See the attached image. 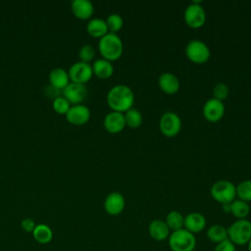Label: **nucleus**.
Returning a JSON list of instances; mask_svg holds the SVG:
<instances>
[{"label": "nucleus", "mask_w": 251, "mask_h": 251, "mask_svg": "<svg viewBox=\"0 0 251 251\" xmlns=\"http://www.w3.org/2000/svg\"><path fill=\"white\" fill-rule=\"evenodd\" d=\"M185 55L192 63L204 64L210 59L211 51L204 41L192 39L185 46Z\"/></svg>", "instance_id": "obj_6"}, {"label": "nucleus", "mask_w": 251, "mask_h": 251, "mask_svg": "<svg viewBox=\"0 0 251 251\" xmlns=\"http://www.w3.org/2000/svg\"><path fill=\"white\" fill-rule=\"evenodd\" d=\"M158 85L163 92L172 95L178 91L180 83L176 75L169 72H165L159 75Z\"/></svg>", "instance_id": "obj_16"}, {"label": "nucleus", "mask_w": 251, "mask_h": 251, "mask_svg": "<svg viewBox=\"0 0 251 251\" xmlns=\"http://www.w3.org/2000/svg\"><path fill=\"white\" fill-rule=\"evenodd\" d=\"M247 247H248V250H247V251H251V239H250L249 242L247 243Z\"/></svg>", "instance_id": "obj_36"}, {"label": "nucleus", "mask_w": 251, "mask_h": 251, "mask_svg": "<svg viewBox=\"0 0 251 251\" xmlns=\"http://www.w3.org/2000/svg\"><path fill=\"white\" fill-rule=\"evenodd\" d=\"M183 19L185 24L191 28H199L206 22V12L200 2L190 3L184 10Z\"/></svg>", "instance_id": "obj_7"}, {"label": "nucleus", "mask_w": 251, "mask_h": 251, "mask_svg": "<svg viewBox=\"0 0 251 251\" xmlns=\"http://www.w3.org/2000/svg\"><path fill=\"white\" fill-rule=\"evenodd\" d=\"M74 16L79 20H90L94 13V6L89 0H74L71 4Z\"/></svg>", "instance_id": "obj_17"}, {"label": "nucleus", "mask_w": 251, "mask_h": 251, "mask_svg": "<svg viewBox=\"0 0 251 251\" xmlns=\"http://www.w3.org/2000/svg\"><path fill=\"white\" fill-rule=\"evenodd\" d=\"M168 241L171 251H194L197 244L195 234L185 228L172 231Z\"/></svg>", "instance_id": "obj_3"}, {"label": "nucleus", "mask_w": 251, "mask_h": 251, "mask_svg": "<svg viewBox=\"0 0 251 251\" xmlns=\"http://www.w3.org/2000/svg\"><path fill=\"white\" fill-rule=\"evenodd\" d=\"M107 104L112 111L125 113L132 108L134 94L131 88L126 84H117L110 88L106 96Z\"/></svg>", "instance_id": "obj_1"}, {"label": "nucleus", "mask_w": 251, "mask_h": 251, "mask_svg": "<svg viewBox=\"0 0 251 251\" xmlns=\"http://www.w3.org/2000/svg\"><path fill=\"white\" fill-rule=\"evenodd\" d=\"M228 93H229L228 86L223 82L217 83L213 88V98L220 100L222 102L228 96Z\"/></svg>", "instance_id": "obj_31"}, {"label": "nucleus", "mask_w": 251, "mask_h": 251, "mask_svg": "<svg viewBox=\"0 0 251 251\" xmlns=\"http://www.w3.org/2000/svg\"><path fill=\"white\" fill-rule=\"evenodd\" d=\"M104 128L110 133H119L126 127V120L124 113L111 111L103 120Z\"/></svg>", "instance_id": "obj_14"}, {"label": "nucleus", "mask_w": 251, "mask_h": 251, "mask_svg": "<svg viewBox=\"0 0 251 251\" xmlns=\"http://www.w3.org/2000/svg\"><path fill=\"white\" fill-rule=\"evenodd\" d=\"M222 209L225 213L226 214H230V210H231V203H226V204H222Z\"/></svg>", "instance_id": "obj_35"}, {"label": "nucleus", "mask_w": 251, "mask_h": 251, "mask_svg": "<svg viewBox=\"0 0 251 251\" xmlns=\"http://www.w3.org/2000/svg\"><path fill=\"white\" fill-rule=\"evenodd\" d=\"M71 106L72 105L70 104V102L63 95L55 98L52 102L53 110L59 115H66Z\"/></svg>", "instance_id": "obj_29"}, {"label": "nucleus", "mask_w": 251, "mask_h": 251, "mask_svg": "<svg viewBox=\"0 0 251 251\" xmlns=\"http://www.w3.org/2000/svg\"><path fill=\"white\" fill-rule=\"evenodd\" d=\"M212 198L221 203H231L236 197V186L229 180L220 179L211 186Z\"/></svg>", "instance_id": "obj_5"}, {"label": "nucleus", "mask_w": 251, "mask_h": 251, "mask_svg": "<svg viewBox=\"0 0 251 251\" xmlns=\"http://www.w3.org/2000/svg\"><path fill=\"white\" fill-rule=\"evenodd\" d=\"M148 233L155 241H164L169 238L171 230L163 220H153L148 226Z\"/></svg>", "instance_id": "obj_18"}, {"label": "nucleus", "mask_w": 251, "mask_h": 251, "mask_svg": "<svg viewBox=\"0 0 251 251\" xmlns=\"http://www.w3.org/2000/svg\"><path fill=\"white\" fill-rule=\"evenodd\" d=\"M93 75L101 79H107L114 74V66L112 62L106 59H97L91 65Z\"/></svg>", "instance_id": "obj_20"}, {"label": "nucleus", "mask_w": 251, "mask_h": 251, "mask_svg": "<svg viewBox=\"0 0 251 251\" xmlns=\"http://www.w3.org/2000/svg\"><path fill=\"white\" fill-rule=\"evenodd\" d=\"M227 236L235 246L246 245L251 239V222L247 219L234 221L227 227Z\"/></svg>", "instance_id": "obj_4"}, {"label": "nucleus", "mask_w": 251, "mask_h": 251, "mask_svg": "<svg viewBox=\"0 0 251 251\" xmlns=\"http://www.w3.org/2000/svg\"><path fill=\"white\" fill-rule=\"evenodd\" d=\"M86 31L89 35L99 39L109 32L106 21L100 18H91L86 24Z\"/></svg>", "instance_id": "obj_21"}, {"label": "nucleus", "mask_w": 251, "mask_h": 251, "mask_svg": "<svg viewBox=\"0 0 251 251\" xmlns=\"http://www.w3.org/2000/svg\"><path fill=\"white\" fill-rule=\"evenodd\" d=\"M207 221L204 215L198 212H191L184 217L183 228L189 232L196 234L203 231L206 228Z\"/></svg>", "instance_id": "obj_15"}, {"label": "nucleus", "mask_w": 251, "mask_h": 251, "mask_svg": "<svg viewBox=\"0 0 251 251\" xmlns=\"http://www.w3.org/2000/svg\"><path fill=\"white\" fill-rule=\"evenodd\" d=\"M165 223L167 224L168 227L170 228L171 232L183 228L184 223V216L178 211H171L167 214Z\"/></svg>", "instance_id": "obj_24"}, {"label": "nucleus", "mask_w": 251, "mask_h": 251, "mask_svg": "<svg viewBox=\"0 0 251 251\" xmlns=\"http://www.w3.org/2000/svg\"><path fill=\"white\" fill-rule=\"evenodd\" d=\"M249 213H250V206L247 202L240 199H234L231 202L230 214H232L233 217L236 218L237 220L246 219Z\"/></svg>", "instance_id": "obj_25"}, {"label": "nucleus", "mask_w": 251, "mask_h": 251, "mask_svg": "<svg viewBox=\"0 0 251 251\" xmlns=\"http://www.w3.org/2000/svg\"><path fill=\"white\" fill-rule=\"evenodd\" d=\"M126 207V200L122 193L114 191L109 193L104 200V209L111 216L120 215Z\"/></svg>", "instance_id": "obj_13"}, {"label": "nucleus", "mask_w": 251, "mask_h": 251, "mask_svg": "<svg viewBox=\"0 0 251 251\" xmlns=\"http://www.w3.org/2000/svg\"><path fill=\"white\" fill-rule=\"evenodd\" d=\"M206 236L211 242H213L215 244L221 243V242L228 239L227 227H226L220 224H214L207 228Z\"/></svg>", "instance_id": "obj_22"}, {"label": "nucleus", "mask_w": 251, "mask_h": 251, "mask_svg": "<svg viewBox=\"0 0 251 251\" xmlns=\"http://www.w3.org/2000/svg\"><path fill=\"white\" fill-rule=\"evenodd\" d=\"M32 236L36 242L40 244H47L53 239V231L49 226L45 224H38L32 231Z\"/></svg>", "instance_id": "obj_23"}, {"label": "nucleus", "mask_w": 251, "mask_h": 251, "mask_svg": "<svg viewBox=\"0 0 251 251\" xmlns=\"http://www.w3.org/2000/svg\"><path fill=\"white\" fill-rule=\"evenodd\" d=\"M126 120V126L130 128H137L142 124V114L139 110L135 108H130L126 112L124 113Z\"/></svg>", "instance_id": "obj_26"}, {"label": "nucleus", "mask_w": 251, "mask_h": 251, "mask_svg": "<svg viewBox=\"0 0 251 251\" xmlns=\"http://www.w3.org/2000/svg\"><path fill=\"white\" fill-rule=\"evenodd\" d=\"M159 128L165 136L174 137L177 135L181 129V120L175 112H165L160 118Z\"/></svg>", "instance_id": "obj_8"}, {"label": "nucleus", "mask_w": 251, "mask_h": 251, "mask_svg": "<svg viewBox=\"0 0 251 251\" xmlns=\"http://www.w3.org/2000/svg\"><path fill=\"white\" fill-rule=\"evenodd\" d=\"M98 50L103 59L112 62L121 58L124 52V44L117 33L108 32L99 39Z\"/></svg>", "instance_id": "obj_2"}, {"label": "nucleus", "mask_w": 251, "mask_h": 251, "mask_svg": "<svg viewBox=\"0 0 251 251\" xmlns=\"http://www.w3.org/2000/svg\"><path fill=\"white\" fill-rule=\"evenodd\" d=\"M61 92L63 93L62 90H59V89L53 87L52 85H48V86L45 88V93H46V95H48L49 97L53 98V100H54L55 98L61 96V94H60Z\"/></svg>", "instance_id": "obj_34"}, {"label": "nucleus", "mask_w": 251, "mask_h": 251, "mask_svg": "<svg viewBox=\"0 0 251 251\" xmlns=\"http://www.w3.org/2000/svg\"><path fill=\"white\" fill-rule=\"evenodd\" d=\"M203 116L204 118L211 122L216 123L223 119L225 115V105L224 102L217 100L215 98L208 99L203 105Z\"/></svg>", "instance_id": "obj_10"}, {"label": "nucleus", "mask_w": 251, "mask_h": 251, "mask_svg": "<svg viewBox=\"0 0 251 251\" xmlns=\"http://www.w3.org/2000/svg\"><path fill=\"white\" fill-rule=\"evenodd\" d=\"M49 82L53 87L62 90L71 82L68 72L63 68H54L49 74Z\"/></svg>", "instance_id": "obj_19"}, {"label": "nucleus", "mask_w": 251, "mask_h": 251, "mask_svg": "<svg viewBox=\"0 0 251 251\" xmlns=\"http://www.w3.org/2000/svg\"><path fill=\"white\" fill-rule=\"evenodd\" d=\"M68 74L72 82L80 84H85L86 82H88L93 75L91 65L81 61L74 63L70 67Z\"/></svg>", "instance_id": "obj_9"}, {"label": "nucleus", "mask_w": 251, "mask_h": 251, "mask_svg": "<svg viewBox=\"0 0 251 251\" xmlns=\"http://www.w3.org/2000/svg\"><path fill=\"white\" fill-rule=\"evenodd\" d=\"M213 251H236V246L228 239L216 244Z\"/></svg>", "instance_id": "obj_32"}, {"label": "nucleus", "mask_w": 251, "mask_h": 251, "mask_svg": "<svg viewBox=\"0 0 251 251\" xmlns=\"http://www.w3.org/2000/svg\"><path fill=\"white\" fill-rule=\"evenodd\" d=\"M35 226H36L35 222L30 218H25V219L22 220V222H21L22 229L25 232H28V233H32Z\"/></svg>", "instance_id": "obj_33"}, {"label": "nucleus", "mask_w": 251, "mask_h": 251, "mask_svg": "<svg viewBox=\"0 0 251 251\" xmlns=\"http://www.w3.org/2000/svg\"><path fill=\"white\" fill-rule=\"evenodd\" d=\"M63 96L70 102L71 105L82 104L87 96V88L84 84L71 81L63 89Z\"/></svg>", "instance_id": "obj_11"}, {"label": "nucleus", "mask_w": 251, "mask_h": 251, "mask_svg": "<svg viewBox=\"0 0 251 251\" xmlns=\"http://www.w3.org/2000/svg\"><path fill=\"white\" fill-rule=\"evenodd\" d=\"M65 116L67 121L72 125L82 126L89 121L91 114L87 106L83 104H77V105H72Z\"/></svg>", "instance_id": "obj_12"}, {"label": "nucleus", "mask_w": 251, "mask_h": 251, "mask_svg": "<svg viewBox=\"0 0 251 251\" xmlns=\"http://www.w3.org/2000/svg\"><path fill=\"white\" fill-rule=\"evenodd\" d=\"M236 197L247 203L251 201V179L242 180L236 186Z\"/></svg>", "instance_id": "obj_27"}, {"label": "nucleus", "mask_w": 251, "mask_h": 251, "mask_svg": "<svg viewBox=\"0 0 251 251\" xmlns=\"http://www.w3.org/2000/svg\"><path fill=\"white\" fill-rule=\"evenodd\" d=\"M94 56H95V49L90 44L82 45L78 51V57L80 61L84 63L89 64V62L93 60Z\"/></svg>", "instance_id": "obj_30"}, {"label": "nucleus", "mask_w": 251, "mask_h": 251, "mask_svg": "<svg viewBox=\"0 0 251 251\" xmlns=\"http://www.w3.org/2000/svg\"><path fill=\"white\" fill-rule=\"evenodd\" d=\"M107 27L109 32L117 33L124 25V20L119 14H111L108 16L106 20Z\"/></svg>", "instance_id": "obj_28"}]
</instances>
